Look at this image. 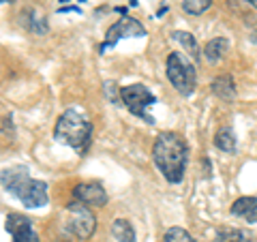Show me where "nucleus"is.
<instances>
[{
  "label": "nucleus",
  "instance_id": "obj_1",
  "mask_svg": "<svg viewBox=\"0 0 257 242\" xmlns=\"http://www.w3.org/2000/svg\"><path fill=\"white\" fill-rule=\"evenodd\" d=\"M152 159H155L157 169L163 174V178L167 182L178 184V182H182L184 172H187L189 146L182 135L174 133V131H165L155 140Z\"/></svg>",
  "mask_w": 257,
  "mask_h": 242
},
{
  "label": "nucleus",
  "instance_id": "obj_2",
  "mask_svg": "<svg viewBox=\"0 0 257 242\" xmlns=\"http://www.w3.org/2000/svg\"><path fill=\"white\" fill-rule=\"evenodd\" d=\"M0 184L15 195L26 208H43L47 204V184L43 180L30 178L28 167L15 165L0 174Z\"/></svg>",
  "mask_w": 257,
  "mask_h": 242
},
{
  "label": "nucleus",
  "instance_id": "obj_3",
  "mask_svg": "<svg viewBox=\"0 0 257 242\" xmlns=\"http://www.w3.org/2000/svg\"><path fill=\"white\" fill-rule=\"evenodd\" d=\"M92 137V125L82 111L67 109L58 118L54 127V140L58 144H67L77 152H86Z\"/></svg>",
  "mask_w": 257,
  "mask_h": 242
},
{
  "label": "nucleus",
  "instance_id": "obj_4",
  "mask_svg": "<svg viewBox=\"0 0 257 242\" xmlns=\"http://www.w3.org/2000/svg\"><path fill=\"white\" fill-rule=\"evenodd\" d=\"M58 227L62 233H67L71 240H88L96 229L94 212L82 201H71L60 214Z\"/></svg>",
  "mask_w": 257,
  "mask_h": 242
},
{
  "label": "nucleus",
  "instance_id": "obj_5",
  "mask_svg": "<svg viewBox=\"0 0 257 242\" xmlns=\"http://www.w3.org/2000/svg\"><path fill=\"white\" fill-rule=\"evenodd\" d=\"M165 71H167V79H170L172 86L180 94H184V96L193 94V90H195V86H197V71L193 67V62L187 60V56L180 52H172L167 56Z\"/></svg>",
  "mask_w": 257,
  "mask_h": 242
},
{
  "label": "nucleus",
  "instance_id": "obj_6",
  "mask_svg": "<svg viewBox=\"0 0 257 242\" xmlns=\"http://www.w3.org/2000/svg\"><path fill=\"white\" fill-rule=\"evenodd\" d=\"M120 99H122L124 107L131 111L133 116H140V118L146 120L148 125H155V118L148 114V109L157 103V96L152 94L146 86L133 84V86L120 88Z\"/></svg>",
  "mask_w": 257,
  "mask_h": 242
},
{
  "label": "nucleus",
  "instance_id": "obj_7",
  "mask_svg": "<svg viewBox=\"0 0 257 242\" xmlns=\"http://www.w3.org/2000/svg\"><path fill=\"white\" fill-rule=\"evenodd\" d=\"M144 35H146V30H144V26H142L138 20L122 18V20L116 22L114 26L107 30V39H105V43L101 45V52L109 50V47H114L118 39H122V37H144Z\"/></svg>",
  "mask_w": 257,
  "mask_h": 242
},
{
  "label": "nucleus",
  "instance_id": "obj_8",
  "mask_svg": "<svg viewBox=\"0 0 257 242\" xmlns=\"http://www.w3.org/2000/svg\"><path fill=\"white\" fill-rule=\"evenodd\" d=\"M5 227L11 233L13 242H39V236L35 233V229H32V223L20 212H13L7 216Z\"/></svg>",
  "mask_w": 257,
  "mask_h": 242
},
{
  "label": "nucleus",
  "instance_id": "obj_9",
  "mask_svg": "<svg viewBox=\"0 0 257 242\" xmlns=\"http://www.w3.org/2000/svg\"><path fill=\"white\" fill-rule=\"evenodd\" d=\"M73 197L88 208H101L107 204V193L99 182H82L73 189Z\"/></svg>",
  "mask_w": 257,
  "mask_h": 242
},
{
  "label": "nucleus",
  "instance_id": "obj_10",
  "mask_svg": "<svg viewBox=\"0 0 257 242\" xmlns=\"http://www.w3.org/2000/svg\"><path fill=\"white\" fill-rule=\"evenodd\" d=\"M210 88H212V92L223 101H231L236 96V84H234V77L231 75H219L210 84Z\"/></svg>",
  "mask_w": 257,
  "mask_h": 242
},
{
  "label": "nucleus",
  "instance_id": "obj_11",
  "mask_svg": "<svg viewBox=\"0 0 257 242\" xmlns=\"http://www.w3.org/2000/svg\"><path fill=\"white\" fill-rule=\"evenodd\" d=\"M229 50V41L225 37H214L210 39V41L206 43L204 47V56H206V60L208 62H219L225 54H227Z\"/></svg>",
  "mask_w": 257,
  "mask_h": 242
},
{
  "label": "nucleus",
  "instance_id": "obj_12",
  "mask_svg": "<svg viewBox=\"0 0 257 242\" xmlns=\"http://www.w3.org/2000/svg\"><path fill=\"white\" fill-rule=\"evenodd\" d=\"M111 236H114L116 242H135V231L131 223L124 219H116L111 223Z\"/></svg>",
  "mask_w": 257,
  "mask_h": 242
},
{
  "label": "nucleus",
  "instance_id": "obj_13",
  "mask_svg": "<svg viewBox=\"0 0 257 242\" xmlns=\"http://www.w3.org/2000/svg\"><path fill=\"white\" fill-rule=\"evenodd\" d=\"M214 146L223 152H234L236 150V135L229 127H223L219 133L214 135Z\"/></svg>",
  "mask_w": 257,
  "mask_h": 242
},
{
  "label": "nucleus",
  "instance_id": "obj_14",
  "mask_svg": "<svg viewBox=\"0 0 257 242\" xmlns=\"http://www.w3.org/2000/svg\"><path fill=\"white\" fill-rule=\"evenodd\" d=\"M214 242H251V233L244 229H219L214 233Z\"/></svg>",
  "mask_w": 257,
  "mask_h": 242
},
{
  "label": "nucleus",
  "instance_id": "obj_15",
  "mask_svg": "<svg viewBox=\"0 0 257 242\" xmlns=\"http://www.w3.org/2000/svg\"><path fill=\"white\" fill-rule=\"evenodd\" d=\"M172 37L184 47V50H187V54L191 56L193 60H199V45H197V41H195V37L189 35V32H180V30L174 32Z\"/></svg>",
  "mask_w": 257,
  "mask_h": 242
},
{
  "label": "nucleus",
  "instance_id": "obj_16",
  "mask_svg": "<svg viewBox=\"0 0 257 242\" xmlns=\"http://www.w3.org/2000/svg\"><path fill=\"white\" fill-rule=\"evenodd\" d=\"M257 206V197H238L234 204H231V214L234 216H246L255 210Z\"/></svg>",
  "mask_w": 257,
  "mask_h": 242
},
{
  "label": "nucleus",
  "instance_id": "obj_17",
  "mask_svg": "<svg viewBox=\"0 0 257 242\" xmlns=\"http://www.w3.org/2000/svg\"><path fill=\"white\" fill-rule=\"evenodd\" d=\"M212 0H182V9L189 15H202L204 11L210 9Z\"/></svg>",
  "mask_w": 257,
  "mask_h": 242
},
{
  "label": "nucleus",
  "instance_id": "obj_18",
  "mask_svg": "<svg viewBox=\"0 0 257 242\" xmlns=\"http://www.w3.org/2000/svg\"><path fill=\"white\" fill-rule=\"evenodd\" d=\"M163 242H195V240L189 236L187 229H182V227H170V229L165 231Z\"/></svg>",
  "mask_w": 257,
  "mask_h": 242
},
{
  "label": "nucleus",
  "instance_id": "obj_19",
  "mask_svg": "<svg viewBox=\"0 0 257 242\" xmlns=\"http://www.w3.org/2000/svg\"><path fill=\"white\" fill-rule=\"evenodd\" d=\"M246 221H248V223H257V206H255V210L246 216Z\"/></svg>",
  "mask_w": 257,
  "mask_h": 242
},
{
  "label": "nucleus",
  "instance_id": "obj_20",
  "mask_svg": "<svg viewBox=\"0 0 257 242\" xmlns=\"http://www.w3.org/2000/svg\"><path fill=\"white\" fill-rule=\"evenodd\" d=\"M128 5H131V7H135V5H138V0H128Z\"/></svg>",
  "mask_w": 257,
  "mask_h": 242
},
{
  "label": "nucleus",
  "instance_id": "obj_21",
  "mask_svg": "<svg viewBox=\"0 0 257 242\" xmlns=\"http://www.w3.org/2000/svg\"><path fill=\"white\" fill-rule=\"evenodd\" d=\"M248 3H251V5L255 7V9H257V0H248Z\"/></svg>",
  "mask_w": 257,
  "mask_h": 242
},
{
  "label": "nucleus",
  "instance_id": "obj_22",
  "mask_svg": "<svg viewBox=\"0 0 257 242\" xmlns=\"http://www.w3.org/2000/svg\"><path fill=\"white\" fill-rule=\"evenodd\" d=\"M60 3H69V0H60Z\"/></svg>",
  "mask_w": 257,
  "mask_h": 242
}]
</instances>
